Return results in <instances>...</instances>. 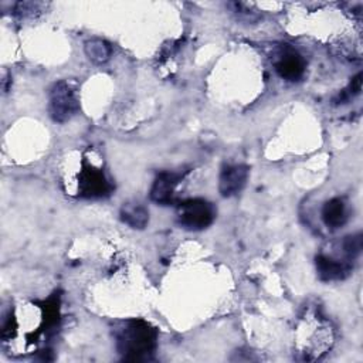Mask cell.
<instances>
[{
	"label": "cell",
	"instance_id": "cell-10",
	"mask_svg": "<svg viewBox=\"0 0 363 363\" xmlns=\"http://www.w3.org/2000/svg\"><path fill=\"white\" fill-rule=\"evenodd\" d=\"M121 218L132 228H145L149 221V213L139 203H126L121 208Z\"/></svg>",
	"mask_w": 363,
	"mask_h": 363
},
{
	"label": "cell",
	"instance_id": "cell-3",
	"mask_svg": "<svg viewBox=\"0 0 363 363\" xmlns=\"http://www.w3.org/2000/svg\"><path fill=\"white\" fill-rule=\"evenodd\" d=\"M176 216L183 228L197 231L207 228L214 221L216 211L211 203L203 199H189L177 206Z\"/></svg>",
	"mask_w": 363,
	"mask_h": 363
},
{
	"label": "cell",
	"instance_id": "cell-12",
	"mask_svg": "<svg viewBox=\"0 0 363 363\" xmlns=\"http://www.w3.org/2000/svg\"><path fill=\"white\" fill-rule=\"evenodd\" d=\"M342 251H343L346 259H349V261L354 259L362 251V234L357 233V234L346 237L342 241Z\"/></svg>",
	"mask_w": 363,
	"mask_h": 363
},
{
	"label": "cell",
	"instance_id": "cell-7",
	"mask_svg": "<svg viewBox=\"0 0 363 363\" xmlns=\"http://www.w3.org/2000/svg\"><path fill=\"white\" fill-rule=\"evenodd\" d=\"M182 174L173 173V172H162L157 174V177L153 182V186L150 189V199L157 204H169L172 203L174 189L182 179Z\"/></svg>",
	"mask_w": 363,
	"mask_h": 363
},
{
	"label": "cell",
	"instance_id": "cell-4",
	"mask_svg": "<svg viewBox=\"0 0 363 363\" xmlns=\"http://www.w3.org/2000/svg\"><path fill=\"white\" fill-rule=\"evenodd\" d=\"M78 190L84 197H105L111 193L112 184L105 173L94 166H85L78 177Z\"/></svg>",
	"mask_w": 363,
	"mask_h": 363
},
{
	"label": "cell",
	"instance_id": "cell-2",
	"mask_svg": "<svg viewBox=\"0 0 363 363\" xmlns=\"http://www.w3.org/2000/svg\"><path fill=\"white\" fill-rule=\"evenodd\" d=\"M79 109L75 88L68 81H58L50 89L48 111L55 122L69 121Z\"/></svg>",
	"mask_w": 363,
	"mask_h": 363
},
{
	"label": "cell",
	"instance_id": "cell-8",
	"mask_svg": "<svg viewBox=\"0 0 363 363\" xmlns=\"http://www.w3.org/2000/svg\"><path fill=\"white\" fill-rule=\"evenodd\" d=\"M316 269L322 281H339L350 274L352 265L349 261H340L325 254H319L316 257Z\"/></svg>",
	"mask_w": 363,
	"mask_h": 363
},
{
	"label": "cell",
	"instance_id": "cell-1",
	"mask_svg": "<svg viewBox=\"0 0 363 363\" xmlns=\"http://www.w3.org/2000/svg\"><path fill=\"white\" fill-rule=\"evenodd\" d=\"M157 332L142 319H130L116 333V349L125 360H147L156 349Z\"/></svg>",
	"mask_w": 363,
	"mask_h": 363
},
{
	"label": "cell",
	"instance_id": "cell-5",
	"mask_svg": "<svg viewBox=\"0 0 363 363\" xmlns=\"http://www.w3.org/2000/svg\"><path fill=\"white\" fill-rule=\"evenodd\" d=\"M248 179V167L245 164H233L221 170L218 179V190L221 196L231 197L242 190Z\"/></svg>",
	"mask_w": 363,
	"mask_h": 363
},
{
	"label": "cell",
	"instance_id": "cell-6",
	"mask_svg": "<svg viewBox=\"0 0 363 363\" xmlns=\"http://www.w3.org/2000/svg\"><path fill=\"white\" fill-rule=\"evenodd\" d=\"M275 69L282 78L296 81L303 75L305 62L296 51L286 48L278 54L275 60Z\"/></svg>",
	"mask_w": 363,
	"mask_h": 363
},
{
	"label": "cell",
	"instance_id": "cell-9",
	"mask_svg": "<svg viewBox=\"0 0 363 363\" xmlns=\"http://www.w3.org/2000/svg\"><path fill=\"white\" fill-rule=\"evenodd\" d=\"M347 217L349 216H347L346 203L340 197L330 199L323 206L322 218H323V223L326 224V227L330 228V230H336V228L343 227L347 221Z\"/></svg>",
	"mask_w": 363,
	"mask_h": 363
},
{
	"label": "cell",
	"instance_id": "cell-11",
	"mask_svg": "<svg viewBox=\"0 0 363 363\" xmlns=\"http://www.w3.org/2000/svg\"><path fill=\"white\" fill-rule=\"evenodd\" d=\"M85 54L92 62L102 64L109 60L112 54V47L105 40L92 38L85 43Z\"/></svg>",
	"mask_w": 363,
	"mask_h": 363
}]
</instances>
